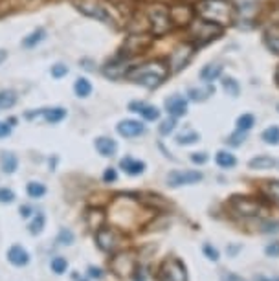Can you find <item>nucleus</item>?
I'll return each mask as SVG.
<instances>
[{
	"mask_svg": "<svg viewBox=\"0 0 279 281\" xmlns=\"http://www.w3.org/2000/svg\"><path fill=\"white\" fill-rule=\"evenodd\" d=\"M197 13L202 21L213 22L217 26H226L233 22V6L228 0H200Z\"/></svg>",
	"mask_w": 279,
	"mask_h": 281,
	"instance_id": "obj_1",
	"label": "nucleus"
},
{
	"mask_svg": "<svg viewBox=\"0 0 279 281\" xmlns=\"http://www.w3.org/2000/svg\"><path fill=\"white\" fill-rule=\"evenodd\" d=\"M169 68L162 61H153V63H145L141 66H134L127 72V77L134 83H138L145 88L158 87L162 81L167 77Z\"/></svg>",
	"mask_w": 279,
	"mask_h": 281,
	"instance_id": "obj_2",
	"label": "nucleus"
},
{
	"mask_svg": "<svg viewBox=\"0 0 279 281\" xmlns=\"http://www.w3.org/2000/svg\"><path fill=\"white\" fill-rule=\"evenodd\" d=\"M158 280L160 281H187V268L180 259L169 257L160 265L158 270Z\"/></svg>",
	"mask_w": 279,
	"mask_h": 281,
	"instance_id": "obj_3",
	"label": "nucleus"
},
{
	"mask_svg": "<svg viewBox=\"0 0 279 281\" xmlns=\"http://www.w3.org/2000/svg\"><path fill=\"white\" fill-rule=\"evenodd\" d=\"M110 270L117 278H131L136 272V257L132 252H119L110 261Z\"/></svg>",
	"mask_w": 279,
	"mask_h": 281,
	"instance_id": "obj_4",
	"label": "nucleus"
},
{
	"mask_svg": "<svg viewBox=\"0 0 279 281\" xmlns=\"http://www.w3.org/2000/svg\"><path fill=\"white\" fill-rule=\"evenodd\" d=\"M147 17L153 24V31L156 35H163L171 29V15L169 9L163 6H151L147 9Z\"/></svg>",
	"mask_w": 279,
	"mask_h": 281,
	"instance_id": "obj_5",
	"label": "nucleus"
},
{
	"mask_svg": "<svg viewBox=\"0 0 279 281\" xmlns=\"http://www.w3.org/2000/svg\"><path fill=\"white\" fill-rule=\"evenodd\" d=\"M77 7H79L81 13H85L87 17H92L95 21H101L105 24H112L114 22L112 15L107 11V7L103 6L101 2H97V0H81Z\"/></svg>",
	"mask_w": 279,
	"mask_h": 281,
	"instance_id": "obj_6",
	"label": "nucleus"
},
{
	"mask_svg": "<svg viewBox=\"0 0 279 281\" xmlns=\"http://www.w3.org/2000/svg\"><path fill=\"white\" fill-rule=\"evenodd\" d=\"M189 31H191V37H195V39H198V43L204 44V43H208V41H211V39L220 35V26L200 19V21L191 24Z\"/></svg>",
	"mask_w": 279,
	"mask_h": 281,
	"instance_id": "obj_7",
	"label": "nucleus"
},
{
	"mask_svg": "<svg viewBox=\"0 0 279 281\" xmlns=\"http://www.w3.org/2000/svg\"><path fill=\"white\" fill-rule=\"evenodd\" d=\"M230 204H232V209L235 213H239L242 217H256L259 213V209H261V204L256 199L241 197V195H235Z\"/></svg>",
	"mask_w": 279,
	"mask_h": 281,
	"instance_id": "obj_8",
	"label": "nucleus"
},
{
	"mask_svg": "<svg viewBox=\"0 0 279 281\" xmlns=\"http://www.w3.org/2000/svg\"><path fill=\"white\" fill-rule=\"evenodd\" d=\"M202 180V173L200 171H171L167 175V184L171 187L180 186H191Z\"/></svg>",
	"mask_w": 279,
	"mask_h": 281,
	"instance_id": "obj_9",
	"label": "nucleus"
},
{
	"mask_svg": "<svg viewBox=\"0 0 279 281\" xmlns=\"http://www.w3.org/2000/svg\"><path fill=\"white\" fill-rule=\"evenodd\" d=\"M191 55H193V46L189 44H180L178 48L171 51V55H169V66H171V70L173 72H178V70H182L184 66L189 63Z\"/></svg>",
	"mask_w": 279,
	"mask_h": 281,
	"instance_id": "obj_10",
	"label": "nucleus"
},
{
	"mask_svg": "<svg viewBox=\"0 0 279 281\" xmlns=\"http://www.w3.org/2000/svg\"><path fill=\"white\" fill-rule=\"evenodd\" d=\"M95 245L99 246L103 252H110L114 250L117 245V235L112 228H97L95 231Z\"/></svg>",
	"mask_w": 279,
	"mask_h": 281,
	"instance_id": "obj_11",
	"label": "nucleus"
},
{
	"mask_svg": "<svg viewBox=\"0 0 279 281\" xmlns=\"http://www.w3.org/2000/svg\"><path fill=\"white\" fill-rule=\"evenodd\" d=\"M163 105H165L167 114H171L173 118L186 116V112H187V101H186V98L180 96V94H173V96H169Z\"/></svg>",
	"mask_w": 279,
	"mask_h": 281,
	"instance_id": "obj_12",
	"label": "nucleus"
},
{
	"mask_svg": "<svg viewBox=\"0 0 279 281\" xmlns=\"http://www.w3.org/2000/svg\"><path fill=\"white\" fill-rule=\"evenodd\" d=\"M145 132V125L138 120H123L117 123V134L123 138H136Z\"/></svg>",
	"mask_w": 279,
	"mask_h": 281,
	"instance_id": "obj_13",
	"label": "nucleus"
},
{
	"mask_svg": "<svg viewBox=\"0 0 279 281\" xmlns=\"http://www.w3.org/2000/svg\"><path fill=\"white\" fill-rule=\"evenodd\" d=\"M129 108H131L132 112H138L147 122H156L160 118V110L154 107V105L145 103V101H132L131 105H129Z\"/></svg>",
	"mask_w": 279,
	"mask_h": 281,
	"instance_id": "obj_14",
	"label": "nucleus"
},
{
	"mask_svg": "<svg viewBox=\"0 0 279 281\" xmlns=\"http://www.w3.org/2000/svg\"><path fill=\"white\" fill-rule=\"evenodd\" d=\"M7 261L13 267H26L29 263V254L21 245H13L7 250Z\"/></svg>",
	"mask_w": 279,
	"mask_h": 281,
	"instance_id": "obj_15",
	"label": "nucleus"
},
{
	"mask_svg": "<svg viewBox=\"0 0 279 281\" xmlns=\"http://www.w3.org/2000/svg\"><path fill=\"white\" fill-rule=\"evenodd\" d=\"M119 167H121L127 175L136 177V175H141L143 171H145V162L132 158V156H125V158L119 160Z\"/></svg>",
	"mask_w": 279,
	"mask_h": 281,
	"instance_id": "obj_16",
	"label": "nucleus"
},
{
	"mask_svg": "<svg viewBox=\"0 0 279 281\" xmlns=\"http://www.w3.org/2000/svg\"><path fill=\"white\" fill-rule=\"evenodd\" d=\"M95 151L99 153L101 156H114L117 151V144L116 140H112V138H107V136H99L95 140Z\"/></svg>",
	"mask_w": 279,
	"mask_h": 281,
	"instance_id": "obj_17",
	"label": "nucleus"
},
{
	"mask_svg": "<svg viewBox=\"0 0 279 281\" xmlns=\"http://www.w3.org/2000/svg\"><path fill=\"white\" fill-rule=\"evenodd\" d=\"M147 44H149V39L143 35H131L123 44V53L127 51L129 55H134V53H138L145 48Z\"/></svg>",
	"mask_w": 279,
	"mask_h": 281,
	"instance_id": "obj_18",
	"label": "nucleus"
},
{
	"mask_svg": "<svg viewBox=\"0 0 279 281\" xmlns=\"http://www.w3.org/2000/svg\"><path fill=\"white\" fill-rule=\"evenodd\" d=\"M0 166H2V171L4 173H15L17 171V167H19V158L15 156L13 153H7L4 151L0 154Z\"/></svg>",
	"mask_w": 279,
	"mask_h": 281,
	"instance_id": "obj_19",
	"label": "nucleus"
},
{
	"mask_svg": "<svg viewBox=\"0 0 279 281\" xmlns=\"http://www.w3.org/2000/svg\"><path fill=\"white\" fill-rule=\"evenodd\" d=\"M41 114H43V118L48 123H59L66 118V108H63V107L44 108V110H41Z\"/></svg>",
	"mask_w": 279,
	"mask_h": 281,
	"instance_id": "obj_20",
	"label": "nucleus"
},
{
	"mask_svg": "<svg viewBox=\"0 0 279 281\" xmlns=\"http://www.w3.org/2000/svg\"><path fill=\"white\" fill-rule=\"evenodd\" d=\"M276 158H272L268 154H261V156H256L248 162V167L250 169H272L276 167Z\"/></svg>",
	"mask_w": 279,
	"mask_h": 281,
	"instance_id": "obj_21",
	"label": "nucleus"
},
{
	"mask_svg": "<svg viewBox=\"0 0 279 281\" xmlns=\"http://www.w3.org/2000/svg\"><path fill=\"white\" fill-rule=\"evenodd\" d=\"M44 39H46V29L37 28V29H33L28 37L22 39V46H24V48H35L37 44L43 43Z\"/></svg>",
	"mask_w": 279,
	"mask_h": 281,
	"instance_id": "obj_22",
	"label": "nucleus"
},
{
	"mask_svg": "<svg viewBox=\"0 0 279 281\" xmlns=\"http://www.w3.org/2000/svg\"><path fill=\"white\" fill-rule=\"evenodd\" d=\"M220 74H222V66L220 65H206L200 70V79L204 83H213L217 77H220Z\"/></svg>",
	"mask_w": 279,
	"mask_h": 281,
	"instance_id": "obj_23",
	"label": "nucleus"
},
{
	"mask_svg": "<svg viewBox=\"0 0 279 281\" xmlns=\"http://www.w3.org/2000/svg\"><path fill=\"white\" fill-rule=\"evenodd\" d=\"M127 66H125V61H114V63H110L107 68H105V74L112 77V79H117V77H121V76H127Z\"/></svg>",
	"mask_w": 279,
	"mask_h": 281,
	"instance_id": "obj_24",
	"label": "nucleus"
},
{
	"mask_svg": "<svg viewBox=\"0 0 279 281\" xmlns=\"http://www.w3.org/2000/svg\"><path fill=\"white\" fill-rule=\"evenodd\" d=\"M215 162H217V166L222 167V169H232V167H235V164H237V158H235L232 153L219 151L215 154Z\"/></svg>",
	"mask_w": 279,
	"mask_h": 281,
	"instance_id": "obj_25",
	"label": "nucleus"
},
{
	"mask_svg": "<svg viewBox=\"0 0 279 281\" xmlns=\"http://www.w3.org/2000/svg\"><path fill=\"white\" fill-rule=\"evenodd\" d=\"M264 41H266V46H268L274 53L279 55V26H274V28L268 29V31L264 33Z\"/></svg>",
	"mask_w": 279,
	"mask_h": 281,
	"instance_id": "obj_26",
	"label": "nucleus"
},
{
	"mask_svg": "<svg viewBox=\"0 0 279 281\" xmlns=\"http://www.w3.org/2000/svg\"><path fill=\"white\" fill-rule=\"evenodd\" d=\"M169 15H171V21L178 22V24H186V22H189V19H191V11L186 6L173 7V9L169 11Z\"/></svg>",
	"mask_w": 279,
	"mask_h": 281,
	"instance_id": "obj_27",
	"label": "nucleus"
},
{
	"mask_svg": "<svg viewBox=\"0 0 279 281\" xmlns=\"http://www.w3.org/2000/svg\"><path fill=\"white\" fill-rule=\"evenodd\" d=\"M73 90L77 94V98H88L92 94V85H90V81L87 77H79V79H75Z\"/></svg>",
	"mask_w": 279,
	"mask_h": 281,
	"instance_id": "obj_28",
	"label": "nucleus"
},
{
	"mask_svg": "<svg viewBox=\"0 0 279 281\" xmlns=\"http://www.w3.org/2000/svg\"><path fill=\"white\" fill-rule=\"evenodd\" d=\"M15 103H17V92L0 90V110H7V108L15 107Z\"/></svg>",
	"mask_w": 279,
	"mask_h": 281,
	"instance_id": "obj_29",
	"label": "nucleus"
},
{
	"mask_svg": "<svg viewBox=\"0 0 279 281\" xmlns=\"http://www.w3.org/2000/svg\"><path fill=\"white\" fill-rule=\"evenodd\" d=\"M264 144L268 145H279V127L278 125H272L268 129L263 130V134H261Z\"/></svg>",
	"mask_w": 279,
	"mask_h": 281,
	"instance_id": "obj_30",
	"label": "nucleus"
},
{
	"mask_svg": "<svg viewBox=\"0 0 279 281\" xmlns=\"http://www.w3.org/2000/svg\"><path fill=\"white\" fill-rule=\"evenodd\" d=\"M198 140H200V134H198L197 130H186V132H182V134L176 136V144L191 145V144H197Z\"/></svg>",
	"mask_w": 279,
	"mask_h": 281,
	"instance_id": "obj_31",
	"label": "nucleus"
},
{
	"mask_svg": "<svg viewBox=\"0 0 279 281\" xmlns=\"http://www.w3.org/2000/svg\"><path fill=\"white\" fill-rule=\"evenodd\" d=\"M222 88H224L232 98H237V96L241 94V85H239V81L235 79V77H224V79H222Z\"/></svg>",
	"mask_w": 279,
	"mask_h": 281,
	"instance_id": "obj_32",
	"label": "nucleus"
},
{
	"mask_svg": "<svg viewBox=\"0 0 279 281\" xmlns=\"http://www.w3.org/2000/svg\"><path fill=\"white\" fill-rule=\"evenodd\" d=\"M44 224H46V217H44V213H41V211H39V213L33 217V221L29 223V226H28L29 233H31V235H39V233L44 230Z\"/></svg>",
	"mask_w": 279,
	"mask_h": 281,
	"instance_id": "obj_33",
	"label": "nucleus"
},
{
	"mask_svg": "<svg viewBox=\"0 0 279 281\" xmlns=\"http://www.w3.org/2000/svg\"><path fill=\"white\" fill-rule=\"evenodd\" d=\"M263 191L266 193V197L274 201L276 204H279V180H270L263 186Z\"/></svg>",
	"mask_w": 279,
	"mask_h": 281,
	"instance_id": "obj_34",
	"label": "nucleus"
},
{
	"mask_svg": "<svg viewBox=\"0 0 279 281\" xmlns=\"http://www.w3.org/2000/svg\"><path fill=\"white\" fill-rule=\"evenodd\" d=\"M213 94V88L209 87V88H189L187 90V96H189V100H193V101H204V100H208L209 96Z\"/></svg>",
	"mask_w": 279,
	"mask_h": 281,
	"instance_id": "obj_35",
	"label": "nucleus"
},
{
	"mask_svg": "<svg viewBox=\"0 0 279 281\" xmlns=\"http://www.w3.org/2000/svg\"><path fill=\"white\" fill-rule=\"evenodd\" d=\"M254 125H256V118H254V114H241L237 118V130L248 132Z\"/></svg>",
	"mask_w": 279,
	"mask_h": 281,
	"instance_id": "obj_36",
	"label": "nucleus"
},
{
	"mask_svg": "<svg viewBox=\"0 0 279 281\" xmlns=\"http://www.w3.org/2000/svg\"><path fill=\"white\" fill-rule=\"evenodd\" d=\"M103 221H105V215H103L101 211L99 209H90L87 213V223H88V226L90 228H101V224H103Z\"/></svg>",
	"mask_w": 279,
	"mask_h": 281,
	"instance_id": "obj_37",
	"label": "nucleus"
},
{
	"mask_svg": "<svg viewBox=\"0 0 279 281\" xmlns=\"http://www.w3.org/2000/svg\"><path fill=\"white\" fill-rule=\"evenodd\" d=\"M26 191H28V195L31 199H41V197L46 193V186L41 184V182H29Z\"/></svg>",
	"mask_w": 279,
	"mask_h": 281,
	"instance_id": "obj_38",
	"label": "nucleus"
},
{
	"mask_svg": "<svg viewBox=\"0 0 279 281\" xmlns=\"http://www.w3.org/2000/svg\"><path fill=\"white\" fill-rule=\"evenodd\" d=\"M66 268H68V261L65 257H53L51 259V270L55 272V274H65Z\"/></svg>",
	"mask_w": 279,
	"mask_h": 281,
	"instance_id": "obj_39",
	"label": "nucleus"
},
{
	"mask_svg": "<svg viewBox=\"0 0 279 281\" xmlns=\"http://www.w3.org/2000/svg\"><path fill=\"white\" fill-rule=\"evenodd\" d=\"M57 243L59 245H72L73 243V231L68 228H61L57 235Z\"/></svg>",
	"mask_w": 279,
	"mask_h": 281,
	"instance_id": "obj_40",
	"label": "nucleus"
},
{
	"mask_svg": "<svg viewBox=\"0 0 279 281\" xmlns=\"http://www.w3.org/2000/svg\"><path fill=\"white\" fill-rule=\"evenodd\" d=\"M244 140H246V132H242V130H235L233 134L228 138L226 142L232 145V147H239V145L244 144Z\"/></svg>",
	"mask_w": 279,
	"mask_h": 281,
	"instance_id": "obj_41",
	"label": "nucleus"
},
{
	"mask_svg": "<svg viewBox=\"0 0 279 281\" xmlns=\"http://www.w3.org/2000/svg\"><path fill=\"white\" fill-rule=\"evenodd\" d=\"M202 252H204L206 257H208L209 261H213V263H215V261H219V257H220L219 250H217L213 245H209V243H204V246H202Z\"/></svg>",
	"mask_w": 279,
	"mask_h": 281,
	"instance_id": "obj_42",
	"label": "nucleus"
},
{
	"mask_svg": "<svg viewBox=\"0 0 279 281\" xmlns=\"http://www.w3.org/2000/svg\"><path fill=\"white\" fill-rule=\"evenodd\" d=\"M176 127V122H175V118H169V120H165V122H162L160 125V134L162 136H169L173 130H175Z\"/></svg>",
	"mask_w": 279,
	"mask_h": 281,
	"instance_id": "obj_43",
	"label": "nucleus"
},
{
	"mask_svg": "<svg viewBox=\"0 0 279 281\" xmlns=\"http://www.w3.org/2000/svg\"><path fill=\"white\" fill-rule=\"evenodd\" d=\"M66 74H68V66L63 65V63H57V65L51 66V76H53L55 79H61V77H65Z\"/></svg>",
	"mask_w": 279,
	"mask_h": 281,
	"instance_id": "obj_44",
	"label": "nucleus"
},
{
	"mask_svg": "<svg viewBox=\"0 0 279 281\" xmlns=\"http://www.w3.org/2000/svg\"><path fill=\"white\" fill-rule=\"evenodd\" d=\"M15 201V193L7 187H0V202L2 204H11Z\"/></svg>",
	"mask_w": 279,
	"mask_h": 281,
	"instance_id": "obj_45",
	"label": "nucleus"
},
{
	"mask_svg": "<svg viewBox=\"0 0 279 281\" xmlns=\"http://www.w3.org/2000/svg\"><path fill=\"white\" fill-rule=\"evenodd\" d=\"M208 160H209V156H208V153H193V154H191V162H193V164H198V166H202V164H206V162H208Z\"/></svg>",
	"mask_w": 279,
	"mask_h": 281,
	"instance_id": "obj_46",
	"label": "nucleus"
},
{
	"mask_svg": "<svg viewBox=\"0 0 279 281\" xmlns=\"http://www.w3.org/2000/svg\"><path fill=\"white\" fill-rule=\"evenodd\" d=\"M117 179V173L114 167H107L105 169V173H103V182H107V184H110V182H116Z\"/></svg>",
	"mask_w": 279,
	"mask_h": 281,
	"instance_id": "obj_47",
	"label": "nucleus"
},
{
	"mask_svg": "<svg viewBox=\"0 0 279 281\" xmlns=\"http://www.w3.org/2000/svg\"><path fill=\"white\" fill-rule=\"evenodd\" d=\"M264 254L268 257H278L279 255V243H270V245L264 248Z\"/></svg>",
	"mask_w": 279,
	"mask_h": 281,
	"instance_id": "obj_48",
	"label": "nucleus"
},
{
	"mask_svg": "<svg viewBox=\"0 0 279 281\" xmlns=\"http://www.w3.org/2000/svg\"><path fill=\"white\" fill-rule=\"evenodd\" d=\"M264 233H276V231H279V223H263V230Z\"/></svg>",
	"mask_w": 279,
	"mask_h": 281,
	"instance_id": "obj_49",
	"label": "nucleus"
},
{
	"mask_svg": "<svg viewBox=\"0 0 279 281\" xmlns=\"http://www.w3.org/2000/svg\"><path fill=\"white\" fill-rule=\"evenodd\" d=\"M241 250H242V245H241V243H235V245H228V248H226V252H228V255H230V257H235V255L241 252Z\"/></svg>",
	"mask_w": 279,
	"mask_h": 281,
	"instance_id": "obj_50",
	"label": "nucleus"
},
{
	"mask_svg": "<svg viewBox=\"0 0 279 281\" xmlns=\"http://www.w3.org/2000/svg\"><path fill=\"white\" fill-rule=\"evenodd\" d=\"M88 276L92 278V280H101L103 276V270L101 268H95V267H88Z\"/></svg>",
	"mask_w": 279,
	"mask_h": 281,
	"instance_id": "obj_51",
	"label": "nucleus"
},
{
	"mask_svg": "<svg viewBox=\"0 0 279 281\" xmlns=\"http://www.w3.org/2000/svg\"><path fill=\"white\" fill-rule=\"evenodd\" d=\"M220 281H246V280H242L241 276L233 274V272H226V274L220 276Z\"/></svg>",
	"mask_w": 279,
	"mask_h": 281,
	"instance_id": "obj_52",
	"label": "nucleus"
},
{
	"mask_svg": "<svg viewBox=\"0 0 279 281\" xmlns=\"http://www.w3.org/2000/svg\"><path fill=\"white\" fill-rule=\"evenodd\" d=\"M11 134V127L7 125V123L4 122H0V138H6Z\"/></svg>",
	"mask_w": 279,
	"mask_h": 281,
	"instance_id": "obj_53",
	"label": "nucleus"
},
{
	"mask_svg": "<svg viewBox=\"0 0 279 281\" xmlns=\"http://www.w3.org/2000/svg\"><path fill=\"white\" fill-rule=\"evenodd\" d=\"M31 213H33L31 206H21V217H22V219H28Z\"/></svg>",
	"mask_w": 279,
	"mask_h": 281,
	"instance_id": "obj_54",
	"label": "nucleus"
},
{
	"mask_svg": "<svg viewBox=\"0 0 279 281\" xmlns=\"http://www.w3.org/2000/svg\"><path fill=\"white\" fill-rule=\"evenodd\" d=\"M136 274H138L136 276V281H145V276H143V272H141V268H140V270L136 268Z\"/></svg>",
	"mask_w": 279,
	"mask_h": 281,
	"instance_id": "obj_55",
	"label": "nucleus"
},
{
	"mask_svg": "<svg viewBox=\"0 0 279 281\" xmlns=\"http://www.w3.org/2000/svg\"><path fill=\"white\" fill-rule=\"evenodd\" d=\"M6 57H7V51L6 50H0V65L6 61Z\"/></svg>",
	"mask_w": 279,
	"mask_h": 281,
	"instance_id": "obj_56",
	"label": "nucleus"
},
{
	"mask_svg": "<svg viewBox=\"0 0 279 281\" xmlns=\"http://www.w3.org/2000/svg\"><path fill=\"white\" fill-rule=\"evenodd\" d=\"M256 281H272V280L264 278V276H256Z\"/></svg>",
	"mask_w": 279,
	"mask_h": 281,
	"instance_id": "obj_57",
	"label": "nucleus"
},
{
	"mask_svg": "<svg viewBox=\"0 0 279 281\" xmlns=\"http://www.w3.org/2000/svg\"><path fill=\"white\" fill-rule=\"evenodd\" d=\"M276 79H278V83H279V68H278V72H276Z\"/></svg>",
	"mask_w": 279,
	"mask_h": 281,
	"instance_id": "obj_58",
	"label": "nucleus"
},
{
	"mask_svg": "<svg viewBox=\"0 0 279 281\" xmlns=\"http://www.w3.org/2000/svg\"><path fill=\"white\" fill-rule=\"evenodd\" d=\"M272 281H279V278H274V280H272Z\"/></svg>",
	"mask_w": 279,
	"mask_h": 281,
	"instance_id": "obj_59",
	"label": "nucleus"
}]
</instances>
